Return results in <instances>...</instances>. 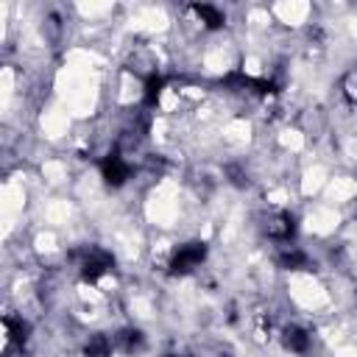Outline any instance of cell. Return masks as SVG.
Wrapping results in <instances>:
<instances>
[{"label":"cell","mask_w":357,"mask_h":357,"mask_svg":"<svg viewBox=\"0 0 357 357\" xmlns=\"http://www.w3.org/2000/svg\"><path fill=\"white\" fill-rule=\"evenodd\" d=\"M276 262L284 271H301V268H307V254L298 251V248H284V251H279Z\"/></svg>","instance_id":"cell-8"},{"label":"cell","mask_w":357,"mask_h":357,"mask_svg":"<svg viewBox=\"0 0 357 357\" xmlns=\"http://www.w3.org/2000/svg\"><path fill=\"white\" fill-rule=\"evenodd\" d=\"M112 254H106V251H100V248H89L86 254H84V259H81V279L84 282H98L109 268H112Z\"/></svg>","instance_id":"cell-2"},{"label":"cell","mask_w":357,"mask_h":357,"mask_svg":"<svg viewBox=\"0 0 357 357\" xmlns=\"http://www.w3.org/2000/svg\"><path fill=\"white\" fill-rule=\"evenodd\" d=\"M226 173L231 176V184H234V187H245V181H248V178L240 173V167H237V165H229V167H226Z\"/></svg>","instance_id":"cell-12"},{"label":"cell","mask_w":357,"mask_h":357,"mask_svg":"<svg viewBox=\"0 0 357 357\" xmlns=\"http://www.w3.org/2000/svg\"><path fill=\"white\" fill-rule=\"evenodd\" d=\"M282 346H284L287 351H293V354H304V351L310 349V335H307V329H301V326H287V329L282 332Z\"/></svg>","instance_id":"cell-6"},{"label":"cell","mask_w":357,"mask_h":357,"mask_svg":"<svg viewBox=\"0 0 357 357\" xmlns=\"http://www.w3.org/2000/svg\"><path fill=\"white\" fill-rule=\"evenodd\" d=\"M265 234L271 240H290L296 234V218L290 212H276L273 218H268V226H265Z\"/></svg>","instance_id":"cell-4"},{"label":"cell","mask_w":357,"mask_h":357,"mask_svg":"<svg viewBox=\"0 0 357 357\" xmlns=\"http://www.w3.org/2000/svg\"><path fill=\"white\" fill-rule=\"evenodd\" d=\"M192 11L198 14V20H201L209 31H215V28H220V25L226 22L223 11H220V8H215V6H209V3H195V6H192Z\"/></svg>","instance_id":"cell-7"},{"label":"cell","mask_w":357,"mask_h":357,"mask_svg":"<svg viewBox=\"0 0 357 357\" xmlns=\"http://www.w3.org/2000/svg\"><path fill=\"white\" fill-rule=\"evenodd\" d=\"M142 343H145V337H142V332H139V329H123V332L117 335V346H120L126 354L139 351V349H142Z\"/></svg>","instance_id":"cell-11"},{"label":"cell","mask_w":357,"mask_h":357,"mask_svg":"<svg viewBox=\"0 0 357 357\" xmlns=\"http://www.w3.org/2000/svg\"><path fill=\"white\" fill-rule=\"evenodd\" d=\"M3 326H6V335H8V340H11L14 346H25V343H28V337H31V324H28L25 318H20V315H6V318H3Z\"/></svg>","instance_id":"cell-5"},{"label":"cell","mask_w":357,"mask_h":357,"mask_svg":"<svg viewBox=\"0 0 357 357\" xmlns=\"http://www.w3.org/2000/svg\"><path fill=\"white\" fill-rule=\"evenodd\" d=\"M204 259H206V245L204 243H184L170 257V273L173 276H184L192 268H198Z\"/></svg>","instance_id":"cell-1"},{"label":"cell","mask_w":357,"mask_h":357,"mask_svg":"<svg viewBox=\"0 0 357 357\" xmlns=\"http://www.w3.org/2000/svg\"><path fill=\"white\" fill-rule=\"evenodd\" d=\"M162 89H165V78H162L159 73H151V75L145 78L142 103H145V106H156V103H159V95H162Z\"/></svg>","instance_id":"cell-9"},{"label":"cell","mask_w":357,"mask_h":357,"mask_svg":"<svg viewBox=\"0 0 357 357\" xmlns=\"http://www.w3.org/2000/svg\"><path fill=\"white\" fill-rule=\"evenodd\" d=\"M84 354H86V357H112V340H109L103 332H98V335H92V337L86 340Z\"/></svg>","instance_id":"cell-10"},{"label":"cell","mask_w":357,"mask_h":357,"mask_svg":"<svg viewBox=\"0 0 357 357\" xmlns=\"http://www.w3.org/2000/svg\"><path fill=\"white\" fill-rule=\"evenodd\" d=\"M100 176H103V181H106L109 187H120V184H126V178L131 176V167H128V162H126L117 151H112V153L100 162Z\"/></svg>","instance_id":"cell-3"}]
</instances>
